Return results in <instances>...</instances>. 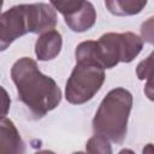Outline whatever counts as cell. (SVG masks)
<instances>
[{
  "mask_svg": "<svg viewBox=\"0 0 154 154\" xmlns=\"http://www.w3.org/2000/svg\"><path fill=\"white\" fill-rule=\"evenodd\" d=\"M11 78L17 88L18 100L36 119L46 116L61 101V90L55 81L43 75L31 58L18 59L11 69Z\"/></svg>",
  "mask_w": 154,
  "mask_h": 154,
  "instance_id": "1",
  "label": "cell"
},
{
  "mask_svg": "<svg viewBox=\"0 0 154 154\" xmlns=\"http://www.w3.org/2000/svg\"><path fill=\"white\" fill-rule=\"evenodd\" d=\"M57 13L51 4H22L5 11L0 17V49L5 51L14 40L32 32L54 30Z\"/></svg>",
  "mask_w": 154,
  "mask_h": 154,
  "instance_id": "2",
  "label": "cell"
},
{
  "mask_svg": "<svg viewBox=\"0 0 154 154\" xmlns=\"http://www.w3.org/2000/svg\"><path fill=\"white\" fill-rule=\"evenodd\" d=\"M132 108V95L125 88H114L101 101L94 119L93 130L114 143H123L128 132V120Z\"/></svg>",
  "mask_w": 154,
  "mask_h": 154,
  "instance_id": "3",
  "label": "cell"
},
{
  "mask_svg": "<svg viewBox=\"0 0 154 154\" xmlns=\"http://www.w3.org/2000/svg\"><path fill=\"white\" fill-rule=\"evenodd\" d=\"M143 41L134 32H107L96 41V63L112 69L119 63L132 61L142 51Z\"/></svg>",
  "mask_w": 154,
  "mask_h": 154,
  "instance_id": "4",
  "label": "cell"
},
{
  "mask_svg": "<svg viewBox=\"0 0 154 154\" xmlns=\"http://www.w3.org/2000/svg\"><path fill=\"white\" fill-rule=\"evenodd\" d=\"M105 69L90 61L76 63L65 87V97L72 105H82L93 99L105 82Z\"/></svg>",
  "mask_w": 154,
  "mask_h": 154,
  "instance_id": "5",
  "label": "cell"
},
{
  "mask_svg": "<svg viewBox=\"0 0 154 154\" xmlns=\"http://www.w3.org/2000/svg\"><path fill=\"white\" fill-rule=\"evenodd\" d=\"M55 11L64 16L65 23L75 32H84L89 30L96 20V11L91 2L73 0V1H51Z\"/></svg>",
  "mask_w": 154,
  "mask_h": 154,
  "instance_id": "6",
  "label": "cell"
},
{
  "mask_svg": "<svg viewBox=\"0 0 154 154\" xmlns=\"http://www.w3.org/2000/svg\"><path fill=\"white\" fill-rule=\"evenodd\" d=\"M25 144L13 122L2 117L0 120V154H24Z\"/></svg>",
  "mask_w": 154,
  "mask_h": 154,
  "instance_id": "7",
  "label": "cell"
},
{
  "mask_svg": "<svg viewBox=\"0 0 154 154\" xmlns=\"http://www.w3.org/2000/svg\"><path fill=\"white\" fill-rule=\"evenodd\" d=\"M63 38L59 31L49 30L38 36L35 43V54L38 60L48 61L58 57L61 51Z\"/></svg>",
  "mask_w": 154,
  "mask_h": 154,
  "instance_id": "8",
  "label": "cell"
},
{
  "mask_svg": "<svg viewBox=\"0 0 154 154\" xmlns=\"http://www.w3.org/2000/svg\"><path fill=\"white\" fill-rule=\"evenodd\" d=\"M147 5V1L144 0H107L105 1V6L108 8V11L118 17L124 16H134L140 13L144 6Z\"/></svg>",
  "mask_w": 154,
  "mask_h": 154,
  "instance_id": "9",
  "label": "cell"
},
{
  "mask_svg": "<svg viewBox=\"0 0 154 154\" xmlns=\"http://www.w3.org/2000/svg\"><path fill=\"white\" fill-rule=\"evenodd\" d=\"M87 154H112V147L107 138L94 135L85 144Z\"/></svg>",
  "mask_w": 154,
  "mask_h": 154,
  "instance_id": "10",
  "label": "cell"
},
{
  "mask_svg": "<svg viewBox=\"0 0 154 154\" xmlns=\"http://www.w3.org/2000/svg\"><path fill=\"white\" fill-rule=\"evenodd\" d=\"M152 72H154V51L144 60L140 61L136 67V75L141 81L147 79Z\"/></svg>",
  "mask_w": 154,
  "mask_h": 154,
  "instance_id": "11",
  "label": "cell"
},
{
  "mask_svg": "<svg viewBox=\"0 0 154 154\" xmlns=\"http://www.w3.org/2000/svg\"><path fill=\"white\" fill-rule=\"evenodd\" d=\"M141 36H142V41H146L154 46V16L142 23Z\"/></svg>",
  "mask_w": 154,
  "mask_h": 154,
  "instance_id": "12",
  "label": "cell"
},
{
  "mask_svg": "<svg viewBox=\"0 0 154 154\" xmlns=\"http://www.w3.org/2000/svg\"><path fill=\"white\" fill-rule=\"evenodd\" d=\"M144 94L150 101H154V72H152L147 78L144 85Z\"/></svg>",
  "mask_w": 154,
  "mask_h": 154,
  "instance_id": "13",
  "label": "cell"
},
{
  "mask_svg": "<svg viewBox=\"0 0 154 154\" xmlns=\"http://www.w3.org/2000/svg\"><path fill=\"white\" fill-rule=\"evenodd\" d=\"M142 154H154V144L152 143L146 144L142 149Z\"/></svg>",
  "mask_w": 154,
  "mask_h": 154,
  "instance_id": "14",
  "label": "cell"
},
{
  "mask_svg": "<svg viewBox=\"0 0 154 154\" xmlns=\"http://www.w3.org/2000/svg\"><path fill=\"white\" fill-rule=\"evenodd\" d=\"M118 154H135V153H134L131 149H122Z\"/></svg>",
  "mask_w": 154,
  "mask_h": 154,
  "instance_id": "15",
  "label": "cell"
},
{
  "mask_svg": "<svg viewBox=\"0 0 154 154\" xmlns=\"http://www.w3.org/2000/svg\"><path fill=\"white\" fill-rule=\"evenodd\" d=\"M35 154H55V153L52 150H40V152H36Z\"/></svg>",
  "mask_w": 154,
  "mask_h": 154,
  "instance_id": "16",
  "label": "cell"
},
{
  "mask_svg": "<svg viewBox=\"0 0 154 154\" xmlns=\"http://www.w3.org/2000/svg\"><path fill=\"white\" fill-rule=\"evenodd\" d=\"M72 154H87V153H84V152H75Z\"/></svg>",
  "mask_w": 154,
  "mask_h": 154,
  "instance_id": "17",
  "label": "cell"
}]
</instances>
